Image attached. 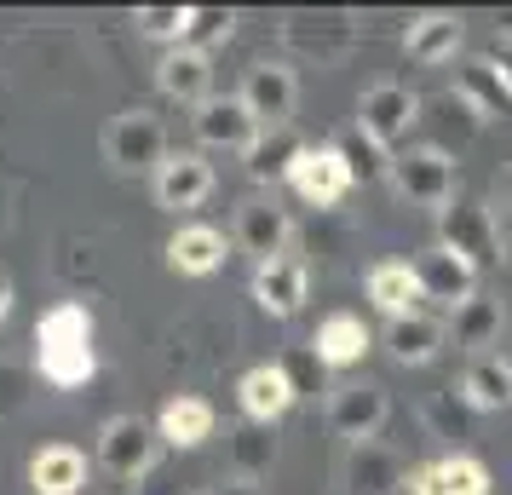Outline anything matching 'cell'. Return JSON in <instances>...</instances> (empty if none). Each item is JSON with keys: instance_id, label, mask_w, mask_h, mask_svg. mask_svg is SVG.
Masks as SVG:
<instances>
[{"instance_id": "cell-27", "label": "cell", "mask_w": 512, "mask_h": 495, "mask_svg": "<svg viewBox=\"0 0 512 495\" xmlns=\"http://www.w3.org/2000/svg\"><path fill=\"white\" fill-rule=\"evenodd\" d=\"M225 260H231V242H225V231H213V225H179L173 242H167V265L179 277H213Z\"/></svg>"}, {"instance_id": "cell-17", "label": "cell", "mask_w": 512, "mask_h": 495, "mask_svg": "<svg viewBox=\"0 0 512 495\" xmlns=\"http://www.w3.org/2000/svg\"><path fill=\"white\" fill-rule=\"evenodd\" d=\"M489 490H495L489 484V467L478 455H466V449L438 455V461H426V467L409 472V495H489Z\"/></svg>"}, {"instance_id": "cell-34", "label": "cell", "mask_w": 512, "mask_h": 495, "mask_svg": "<svg viewBox=\"0 0 512 495\" xmlns=\"http://www.w3.org/2000/svg\"><path fill=\"white\" fill-rule=\"evenodd\" d=\"M340 150H346L351 179H357V185H374V179H392V150H380V144H374L369 133H351V139H340Z\"/></svg>"}, {"instance_id": "cell-3", "label": "cell", "mask_w": 512, "mask_h": 495, "mask_svg": "<svg viewBox=\"0 0 512 495\" xmlns=\"http://www.w3.org/2000/svg\"><path fill=\"white\" fill-rule=\"evenodd\" d=\"M173 156L167 150V127L156 110H121V116H110V127H104V162L116 167V173H162V162Z\"/></svg>"}, {"instance_id": "cell-38", "label": "cell", "mask_w": 512, "mask_h": 495, "mask_svg": "<svg viewBox=\"0 0 512 495\" xmlns=\"http://www.w3.org/2000/svg\"><path fill=\"white\" fill-rule=\"evenodd\" d=\"M489 64L507 75V87H512V47H507V41H495V47H489Z\"/></svg>"}, {"instance_id": "cell-22", "label": "cell", "mask_w": 512, "mask_h": 495, "mask_svg": "<svg viewBox=\"0 0 512 495\" xmlns=\"http://www.w3.org/2000/svg\"><path fill=\"white\" fill-rule=\"evenodd\" d=\"M305 346L317 352V363H323V369H357V363L369 357L374 334H369V323H363V317L334 311V317H323V323H317V334H311Z\"/></svg>"}, {"instance_id": "cell-15", "label": "cell", "mask_w": 512, "mask_h": 495, "mask_svg": "<svg viewBox=\"0 0 512 495\" xmlns=\"http://www.w3.org/2000/svg\"><path fill=\"white\" fill-rule=\"evenodd\" d=\"M305 294H311V265L300 254H282V260L254 271V306L265 317H300Z\"/></svg>"}, {"instance_id": "cell-25", "label": "cell", "mask_w": 512, "mask_h": 495, "mask_svg": "<svg viewBox=\"0 0 512 495\" xmlns=\"http://www.w3.org/2000/svg\"><path fill=\"white\" fill-rule=\"evenodd\" d=\"M461 41H466L461 12H420V18H409V29H403V47H409L415 64H455Z\"/></svg>"}, {"instance_id": "cell-31", "label": "cell", "mask_w": 512, "mask_h": 495, "mask_svg": "<svg viewBox=\"0 0 512 495\" xmlns=\"http://www.w3.org/2000/svg\"><path fill=\"white\" fill-rule=\"evenodd\" d=\"M300 150H305V139L294 127H265L254 139V150L242 156V167H248L254 185H271V179H288V167L300 162Z\"/></svg>"}, {"instance_id": "cell-24", "label": "cell", "mask_w": 512, "mask_h": 495, "mask_svg": "<svg viewBox=\"0 0 512 495\" xmlns=\"http://www.w3.org/2000/svg\"><path fill=\"white\" fill-rule=\"evenodd\" d=\"M156 87L196 110L202 98H213V58L196 52V47H167L162 64H156Z\"/></svg>"}, {"instance_id": "cell-13", "label": "cell", "mask_w": 512, "mask_h": 495, "mask_svg": "<svg viewBox=\"0 0 512 495\" xmlns=\"http://www.w3.org/2000/svg\"><path fill=\"white\" fill-rule=\"evenodd\" d=\"M213 196V162L202 150H173L156 173V208L167 213H196Z\"/></svg>"}, {"instance_id": "cell-1", "label": "cell", "mask_w": 512, "mask_h": 495, "mask_svg": "<svg viewBox=\"0 0 512 495\" xmlns=\"http://www.w3.org/2000/svg\"><path fill=\"white\" fill-rule=\"evenodd\" d=\"M35 375L58 386V392H75L98 375V352H93V311L81 300H58V306L41 311L35 323Z\"/></svg>"}, {"instance_id": "cell-41", "label": "cell", "mask_w": 512, "mask_h": 495, "mask_svg": "<svg viewBox=\"0 0 512 495\" xmlns=\"http://www.w3.org/2000/svg\"><path fill=\"white\" fill-rule=\"evenodd\" d=\"M501 213H507V219H512V167H507V173H501Z\"/></svg>"}, {"instance_id": "cell-42", "label": "cell", "mask_w": 512, "mask_h": 495, "mask_svg": "<svg viewBox=\"0 0 512 495\" xmlns=\"http://www.w3.org/2000/svg\"><path fill=\"white\" fill-rule=\"evenodd\" d=\"M507 271H512V236H507Z\"/></svg>"}, {"instance_id": "cell-32", "label": "cell", "mask_w": 512, "mask_h": 495, "mask_svg": "<svg viewBox=\"0 0 512 495\" xmlns=\"http://www.w3.org/2000/svg\"><path fill=\"white\" fill-rule=\"evenodd\" d=\"M190 18H196V6H139V12H133L139 35L167 41V47H185L190 41Z\"/></svg>"}, {"instance_id": "cell-36", "label": "cell", "mask_w": 512, "mask_h": 495, "mask_svg": "<svg viewBox=\"0 0 512 495\" xmlns=\"http://www.w3.org/2000/svg\"><path fill=\"white\" fill-rule=\"evenodd\" d=\"M282 369H288V380H294V392H311V375H323V363H317V352H311V346H305V352H294V357H277Z\"/></svg>"}, {"instance_id": "cell-20", "label": "cell", "mask_w": 512, "mask_h": 495, "mask_svg": "<svg viewBox=\"0 0 512 495\" xmlns=\"http://www.w3.org/2000/svg\"><path fill=\"white\" fill-rule=\"evenodd\" d=\"M415 277H420V288H426V300H438L443 311L466 306V300L478 294V271H472L461 254H449V248H426L415 260Z\"/></svg>"}, {"instance_id": "cell-9", "label": "cell", "mask_w": 512, "mask_h": 495, "mask_svg": "<svg viewBox=\"0 0 512 495\" xmlns=\"http://www.w3.org/2000/svg\"><path fill=\"white\" fill-rule=\"evenodd\" d=\"M288 185H294V196L300 202H311V208H340L351 196V162L340 144H305L300 162L288 167Z\"/></svg>"}, {"instance_id": "cell-40", "label": "cell", "mask_w": 512, "mask_h": 495, "mask_svg": "<svg viewBox=\"0 0 512 495\" xmlns=\"http://www.w3.org/2000/svg\"><path fill=\"white\" fill-rule=\"evenodd\" d=\"M495 41H507V47H512V6L495 18Z\"/></svg>"}, {"instance_id": "cell-39", "label": "cell", "mask_w": 512, "mask_h": 495, "mask_svg": "<svg viewBox=\"0 0 512 495\" xmlns=\"http://www.w3.org/2000/svg\"><path fill=\"white\" fill-rule=\"evenodd\" d=\"M6 317H12V277L0 271V323H6Z\"/></svg>"}, {"instance_id": "cell-8", "label": "cell", "mask_w": 512, "mask_h": 495, "mask_svg": "<svg viewBox=\"0 0 512 495\" xmlns=\"http://www.w3.org/2000/svg\"><path fill=\"white\" fill-rule=\"evenodd\" d=\"M392 415V403H386V386H374V380H346V386H334L328 392V432L334 438H346V444H374L380 438V426Z\"/></svg>"}, {"instance_id": "cell-33", "label": "cell", "mask_w": 512, "mask_h": 495, "mask_svg": "<svg viewBox=\"0 0 512 495\" xmlns=\"http://www.w3.org/2000/svg\"><path fill=\"white\" fill-rule=\"evenodd\" d=\"M466 398L449 386V392H432V398L420 403V421H426V432L432 438H466Z\"/></svg>"}, {"instance_id": "cell-11", "label": "cell", "mask_w": 512, "mask_h": 495, "mask_svg": "<svg viewBox=\"0 0 512 495\" xmlns=\"http://www.w3.org/2000/svg\"><path fill=\"white\" fill-rule=\"evenodd\" d=\"M236 248L242 254H254L259 265H271L288 254V242H294V219L282 208L277 196H254V202H242L236 208Z\"/></svg>"}, {"instance_id": "cell-4", "label": "cell", "mask_w": 512, "mask_h": 495, "mask_svg": "<svg viewBox=\"0 0 512 495\" xmlns=\"http://www.w3.org/2000/svg\"><path fill=\"white\" fill-rule=\"evenodd\" d=\"M277 35H282V47H288V58L328 70V64L351 58V47H357V18L351 12H288Z\"/></svg>"}, {"instance_id": "cell-19", "label": "cell", "mask_w": 512, "mask_h": 495, "mask_svg": "<svg viewBox=\"0 0 512 495\" xmlns=\"http://www.w3.org/2000/svg\"><path fill=\"white\" fill-rule=\"evenodd\" d=\"M225 467H231L236 484H265L277 467V432L259 421L225 426Z\"/></svg>"}, {"instance_id": "cell-26", "label": "cell", "mask_w": 512, "mask_h": 495, "mask_svg": "<svg viewBox=\"0 0 512 495\" xmlns=\"http://www.w3.org/2000/svg\"><path fill=\"white\" fill-rule=\"evenodd\" d=\"M213 426H219V415H213V403L196 398V392L167 398L162 415H156V432H162L167 449H202L213 438Z\"/></svg>"}, {"instance_id": "cell-16", "label": "cell", "mask_w": 512, "mask_h": 495, "mask_svg": "<svg viewBox=\"0 0 512 495\" xmlns=\"http://www.w3.org/2000/svg\"><path fill=\"white\" fill-rule=\"evenodd\" d=\"M340 478H346L351 495H392L409 484V467H403V455H397L392 444H351L346 449V467H340Z\"/></svg>"}, {"instance_id": "cell-35", "label": "cell", "mask_w": 512, "mask_h": 495, "mask_svg": "<svg viewBox=\"0 0 512 495\" xmlns=\"http://www.w3.org/2000/svg\"><path fill=\"white\" fill-rule=\"evenodd\" d=\"M231 29H236V12H231V6H196L185 47L208 52V47H219V41H231Z\"/></svg>"}, {"instance_id": "cell-23", "label": "cell", "mask_w": 512, "mask_h": 495, "mask_svg": "<svg viewBox=\"0 0 512 495\" xmlns=\"http://www.w3.org/2000/svg\"><path fill=\"white\" fill-rule=\"evenodd\" d=\"M455 98H461L478 121L512 116V87H507V75L489 64V52H484V58H466L461 70H455Z\"/></svg>"}, {"instance_id": "cell-14", "label": "cell", "mask_w": 512, "mask_h": 495, "mask_svg": "<svg viewBox=\"0 0 512 495\" xmlns=\"http://www.w3.org/2000/svg\"><path fill=\"white\" fill-rule=\"evenodd\" d=\"M236 403H242V421L277 426L282 415L300 403V392H294V380H288L282 363H254L248 375L236 380Z\"/></svg>"}, {"instance_id": "cell-21", "label": "cell", "mask_w": 512, "mask_h": 495, "mask_svg": "<svg viewBox=\"0 0 512 495\" xmlns=\"http://www.w3.org/2000/svg\"><path fill=\"white\" fill-rule=\"evenodd\" d=\"M461 398L472 415H501V409H512V357H501V352L466 357Z\"/></svg>"}, {"instance_id": "cell-6", "label": "cell", "mask_w": 512, "mask_h": 495, "mask_svg": "<svg viewBox=\"0 0 512 495\" xmlns=\"http://www.w3.org/2000/svg\"><path fill=\"white\" fill-rule=\"evenodd\" d=\"M420 93L415 87H403V81H374V87H363V98H357V133H369L380 150H392V144L409 139V127L420 121Z\"/></svg>"}, {"instance_id": "cell-10", "label": "cell", "mask_w": 512, "mask_h": 495, "mask_svg": "<svg viewBox=\"0 0 512 495\" xmlns=\"http://www.w3.org/2000/svg\"><path fill=\"white\" fill-rule=\"evenodd\" d=\"M190 127H196V139L208 144V150H236V156H248V150H254V139L265 133V127L248 116L242 93L202 98V104H196V116H190Z\"/></svg>"}, {"instance_id": "cell-5", "label": "cell", "mask_w": 512, "mask_h": 495, "mask_svg": "<svg viewBox=\"0 0 512 495\" xmlns=\"http://www.w3.org/2000/svg\"><path fill=\"white\" fill-rule=\"evenodd\" d=\"M392 185H397L403 202L443 213L455 202V156H449L443 144H420L409 156H392Z\"/></svg>"}, {"instance_id": "cell-37", "label": "cell", "mask_w": 512, "mask_h": 495, "mask_svg": "<svg viewBox=\"0 0 512 495\" xmlns=\"http://www.w3.org/2000/svg\"><path fill=\"white\" fill-rule=\"evenodd\" d=\"M202 495H265V484H236V478H225V484H208Z\"/></svg>"}, {"instance_id": "cell-18", "label": "cell", "mask_w": 512, "mask_h": 495, "mask_svg": "<svg viewBox=\"0 0 512 495\" xmlns=\"http://www.w3.org/2000/svg\"><path fill=\"white\" fill-rule=\"evenodd\" d=\"M449 340L461 346V352H472V357H484V352H495L501 346V334H507V306H501V294H472L466 306H455L449 311Z\"/></svg>"}, {"instance_id": "cell-30", "label": "cell", "mask_w": 512, "mask_h": 495, "mask_svg": "<svg viewBox=\"0 0 512 495\" xmlns=\"http://www.w3.org/2000/svg\"><path fill=\"white\" fill-rule=\"evenodd\" d=\"M443 340H449V329H443L438 317H426V311L386 323V352H392L403 369H420V363H432V357L443 352Z\"/></svg>"}, {"instance_id": "cell-12", "label": "cell", "mask_w": 512, "mask_h": 495, "mask_svg": "<svg viewBox=\"0 0 512 495\" xmlns=\"http://www.w3.org/2000/svg\"><path fill=\"white\" fill-rule=\"evenodd\" d=\"M294 98H300V81H294V70H288L282 58L248 64V75H242V104H248V116H254L259 127H288Z\"/></svg>"}, {"instance_id": "cell-7", "label": "cell", "mask_w": 512, "mask_h": 495, "mask_svg": "<svg viewBox=\"0 0 512 495\" xmlns=\"http://www.w3.org/2000/svg\"><path fill=\"white\" fill-rule=\"evenodd\" d=\"M156 449H162V432L144 415H110L98 426V461H104V472H116L127 484L156 467Z\"/></svg>"}, {"instance_id": "cell-28", "label": "cell", "mask_w": 512, "mask_h": 495, "mask_svg": "<svg viewBox=\"0 0 512 495\" xmlns=\"http://www.w3.org/2000/svg\"><path fill=\"white\" fill-rule=\"evenodd\" d=\"M363 288H369L374 306L386 311V323H397V317H415L420 300H426V288H420V277H415V260H386V265H374Z\"/></svg>"}, {"instance_id": "cell-29", "label": "cell", "mask_w": 512, "mask_h": 495, "mask_svg": "<svg viewBox=\"0 0 512 495\" xmlns=\"http://www.w3.org/2000/svg\"><path fill=\"white\" fill-rule=\"evenodd\" d=\"M87 484V455L75 444H47L29 455V490L35 495H81Z\"/></svg>"}, {"instance_id": "cell-2", "label": "cell", "mask_w": 512, "mask_h": 495, "mask_svg": "<svg viewBox=\"0 0 512 495\" xmlns=\"http://www.w3.org/2000/svg\"><path fill=\"white\" fill-rule=\"evenodd\" d=\"M438 248L461 254L478 277L495 271V265H507V231H501L495 208L478 202V196H455V202L438 213Z\"/></svg>"}]
</instances>
